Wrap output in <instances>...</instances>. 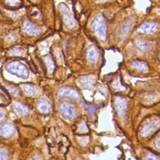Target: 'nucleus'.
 Masks as SVG:
<instances>
[{
	"mask_svg": "<svg viewBox=\"0 0 160 160\" xmlns=\"http://www.w3.org/2000/svg\"><path fill=\"white\" fill-rule=\"evenodd\" d=\"M37 108L42 113H48L51 110V105L48 101L42 99L38 102Z\"/></svg>",
	"mask_w": 160,
	"mask_h": 160,
	"instance_id": "nucleus-9",
	"label": "nucleus"
},
{
	"mask_svg": "<svg viewBox=\"0 0 160 160\" xmlns=\"http://www.w3.org/2000/svg\"><path fill=\"white\" fill-rule=\"evenodd\" d=\"M92 28L101 41H106L107 37L106 27L103 16L98 14L92 22Z\"/></svg>",
	"mask_w": 160,
	"mask_h": 160,
	"instance_id": "nucleus-2",
	"label": "nucleus"
},
{
	"mask_svg": "<svg viewBox=\"0 0 160 160\" xmlns=\"http://www.w3.org/2000/svg\"><path fill=\"white\" fill-rule=\"evenodd\" d=\"M58 95L60 96L68 97L75 99L79 98V93L75 90L66 88V87L60 89L59 91H58Z\"/></svg>",
	"mask_w": 160,
	"mask_h": 160,
	"instance_id": "nucleus-8",
	"label": "nucleus"
},
{
	"mask_svg": "<svg viewBox=\"0 0 160 160\" xmlns=\"http://www.w3.org/2000/svg\"><path fill=\"white\" fill-rule=\"evenodd\" d=\"M80 84L83 88H90L94 84V80L91 77L84 76L80 80Z\"/></svg>",
	"mask_w": 160,
	"mask_h": 160,
	"instance_id": "nucleus-13",
	"label": "nucleus"
},
{
	"mask_svg": "<svg viewBox=\"0 0 160 160\" xmlns=\"http://www.w3.org/2000/svg\"><path fill=\"white\" fill-rule=\"evenodd\" d=\"M87 57L88 60L91 62H96L99 58V53L93 46H91L89 47L88 51H87Z\"/></svg>",
	"mask_w": 160,
	"mask_h": 160,
	"instance_id": "nucleus-11",
	"label": "nucleus"
},
{
	"mask_svg": "<svg viewBox=\"0 0 160 160\" xmlns=\"http://www.w3.org/2000/svg\"><path fill=\"white\" fill-rule=\"evenodd\" d=\"M6 71L10 74L22 79H26L29 76V71L26 66L18 61H13L6 66Z\"/></svg>",
	"mask_w": 160,
	"mask_h": 160,
	"instance_id": "nucleus-1",
	"label": "nucleus"
},
{
	"mask_svg": "<svg viewBox=\"0 0 160 160\" xmlns=\"http://www.w3.org/2000/svg\"><path fill=\"white\" fill-rule=\"evenodd\" d=\"M13 107L15 110V111L18 113L20 116H26L28 114L29 110L26 106H25L24 105L20 103H14Z\"/></svg>",
	"mask_w": 160,
	"mask_h": 160,
	"instance_id": "nucleus-14",
	"label": "nucleus"
},
{
	"mask_svg": "<svg viewBox=\"0 0 160 160\" xmlns=\"http://www.w3.org/2000/svg\"><path fill=\"white\" fill-rule=\"evenodd\" d=\"M157 28H158L157 24H156L154 23H147L142 25L140 28L139 30L141 33L148 34V33H151L154 31H156Z\"/></svg>",
	"mask_w": 160,
	"mask_h": 160,
	"instance_id": "nucleus-10",
	"label": "nucleus"
},
{
	"mask_svg": "<svg viewBox=\"0 0 160 160\" xmlns=\"http://www.w3.org/2000/svg\"><path fill=\"white\" fill-rule=\"evenodd\" d=\"M9 92L13 95L14 96H18L19 95V91H18L17 89L16 88H11L9 89Z\"/></svg>",
	"mask_w": 160,
	"mask_h": 160,
	"instance_id": "nucleus-23",
	"label": "nucleus"
},
{
	"mask_svg": "<svg viewBox=\"0 0 160 160\" xmlns=\"http://www.w3.org/2000/svg\"><path fill=\"white\" fill-rule=\"evenodd\" d=\"M24 92L28 96H33L36 93V89L30 84H24L22 86Z\"/></svg>",
	"mask_w": 160,
	"mask_h": 160,
	"instance_id": "nucleus-15",
	"label": "nucleus"
},
{
	"mask_svg": "<svg viewBox=\"0 0 160 160\" xmlns=\"http://www.w3.org/2000/svg\"><path fill=\"white\" fill-rule=\"evenodd\" d=\"M8 159V153L6 150L2 149L0 150V159Z\"/></svg>",
	"mask_w": 160,
	"mask_h": 160,
	"instance_id": "nucleus-21",
	"label": "nucleus"
},
{
	"mask_svg": "<svg viewBox=\"0 0 160 160\" xmlns=\"http://www.w3.org/2000/svg\"><path fill=\"white\" fill-rule=\"evenodd\" d=\"M5 117V114L2 111H0V121H2Z\"/></svg>",
	"mask_w": 160,
	"mask_h": 160,
	"instance_id": "nucleus-25",
	"label": "nucleus"
},
{
	"mask_svg": "<svg viewBox=\"0 0 160 160\" xmlns=\"http://www.w3.org/2000/svg\"><path fill=\"white\" fill-rule=\"evenodd\" d=\"M46 63H47V69L48 70V71L50 73H52L54 70V63L53 61H52L51 58L50 57H47V59H46Z\"/></svg>",
	"mask_w": 160,
	"mask_h": 160,
	"instance_id": "nucleus-18",
	"label": "nucleus"
},
{
	"mask_svg": "<svg viewBox=\"0 0 160 160\" xmlns=\"http://www.w3.org/2000/svg\"><path fill=\"white\" fill-rule=\"evenodd\" d=\"M87 108V110H88L89 113L90 114H93V113L96 111L97 107L96 106H90V105H85Z\"/></svg>",
	"mask_w": 160,
	"mask_h": 160,
	"instance_id": "nucleus-22",
	"label": "nucleus"
},
{
	"mask_svg": "<svg viewBox=\"0 0 160 160\" xmlns=\"http://www.w3.org/2000/svg\"><path fill=\"white\" fill-rule=\"evenodd\" d=\"M11 53L18 56H21L22 54H23V50L20 48H14L11 51Z\"/></svg>",
	"mask_w": 160,
	"mask_h": 160,
	"instance_id": "nucleus-20",
	"label": "nucleus"
},
{
	"mask_svg": "<svg viewBox=\"0 0 160 160\" xmlns=\"http://www.w3.org/2000/svg\"><path fill=\"white\" fill-rule=\"evenodd\" d=\"M86 129H87V128L86 126V125L84 124V123H82L80 127V131L83 133L86 132Z\"/></svg>",
	"mask_w": 160,
	"mask_h": 160,
	"instance_id": "nucleus-24",
	"label": "nucleus"
},
{
	"mask_svg": "<svg viewBox=\"0 0 160 160\" xmlns=\"http://www.w3.org/2000/svg\"><path fill=\"white\" fill-rule=\"evenodd\" d=\"M158 141H156V144H157V147L159 148V149H160V138L158 139V140H157Z\"/></svg>",
	"mask_w": 160,
	"mask_h": 160,
	"instance_id": "nucleus-26",
	"label": "nucleus"
},
{
	"mask_svg": "<svg viewBox=\"0 0 160 160\" xmlns=\"http://www.w3.org/2000/svg\"><path fill=\"white\" fill-rule=\"evenodd\" d=\"M136 45L137 47L140 48V50H141V51H147L150 48V45L148 43L142 41H137Z\"/></svg>",
	"mask_w": 160,
	"mask_h": 160,
	"instance_id": "nucleus-16",
	"label": "nucleus"
},
{
	"mask_svg": "<svg viewBox=\"0 0 160 160\" xmlns=\"http://www.w3.org/2000/svg\"><path fill=\"white\" fill-rule=\"evenodd\" d=\"M21 3V0H6V3L11 6H16Z\"/></svg>",
	"mask_w": 160,
	"mask_h": 160,
	"instance_id": "nucleus-19",
	"label": "nucleus"
},
{
	"mask_svg": "<svg viewBox=\"0 0 160 160\" xmlns=\"http://www.w3.org/2000/svg\"><path fill=\"white\" fill-rule=\"evenodd\" d=\"M58 9H59V11L61 14L64 24L66 27L69 30L73 29L76 26L75 20L68 6L65 3H61L58 5Z\"/></svg>",
	"mask_w": 160,
	"mask_h": 160,
	"instance_id": "nucleus-3",
	"label": "nucleus"
},
{
	"mask_svg": "<svg viewBox=\"0 0 160 160\" xmlns=\"http://www.w3.org/2000/svg\"><path fill=\"white\" fill-rule=\"evenodd\" d=\"M14 132L15 129L11 123H6L0 126V135L5 138H11Z\"/></svg>",
	"mask_w": 160,
	"mask_h": 160,
	"instance_id": "nucleus-6",
	"label": "nucleus"
},
{
	"mask_svg": "<svg viewBox=\"0 0 160 160\" xmlns=\"http://www.w3.org/2000/svg\"><path fill=\"white\" fill-rule=\"evenodd\" d=\"M60 112L63 117L66 120H73L76 117L75 108L67 103H64L60 107Z\"/></svg>",
	"mask_w": 160,
	"mask_h": 160,
	"instance_id": "nucleus-4",
	"label": "nucleus"
},
{
	"mask_svg": "<svg viewBox=\"0 0 160 160\" xmlns=\"http://www.w3.org/2000/svg\"><path fill=\"white\" fill-rule=\"evenodd\" d=\"M126 101L123 99H118L116 101V107H117L118 111L119 113L120 116L123 119V116L125 114V111L126 110Z\"/></svg>",
	"mask_w": 160,
	"mask_h": 160,
	"instance_id": "nucleus-12",
	"label": "nucleus"
},
{
	"mask_svg": "<svg viewBox=\"0 0 160 160\" xmlns=\"http://www.w3.org/2000/svg\"><path fill=\"white\" fill-rule=\"evenodd\" d=\"M133 67L134 68H136L138 70L141 71H145L148 69V66L146 64L143 63V62H140V61H136L133 64Z\"/></svg>",
	"mask_w": 160,
	"mask_h": 160,
	"instance_id": "nucleus-17",
	"label": "nucleus"
},
{
	"mask_svg": "<svg viewBox=\"0 0 160 160\" xmlns=\"http://www.w3.org/2000/svg\"><path fill=\"white\" fill-rule=\"evenodd\" d=\"M24 32L29 36H35L41 33L40 28L33 25L30 22H26L23 26Z\"/></svg>",
	"mask_w": 160,
	"mask_h": 160,
	"instance_id": "nucleus-7",
	"label": "nucleus"
},
{
	"mask_svg": "<svg viewBox=\"0 0 160 160\" xmlns=\"http://www.w3.org/2000/svg\"><path fill=\"white\" fill-rule=\"evenodd\" d=\"M160 126V122L158 120L152 121L146 125H144L143 126L142 131H141V135L143 136H148L150 134H151L153 132H154V129H157Z\"/></svg>",
	"mask_w": 160,
	"mask_h": 160,
	"instance_id": "nucleus-5",
	"label": "nucleus"
}]
</instances>
